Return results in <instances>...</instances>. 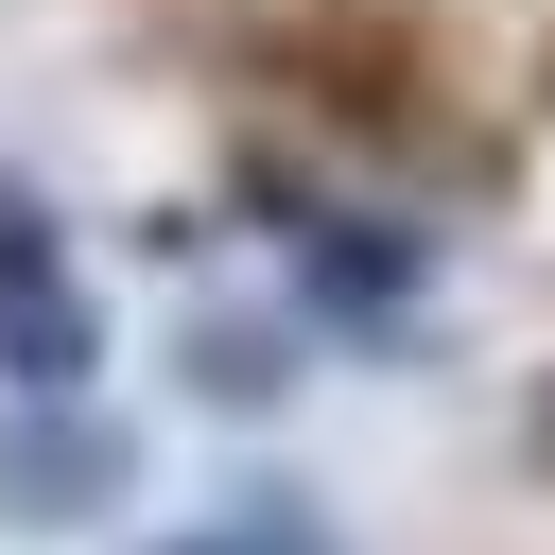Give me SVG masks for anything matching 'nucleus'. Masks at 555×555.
Here are the masks:
<instances>
[{"label": "nucleus", "mask_w": 555, "mask_h": 555, "mask_svg": "<svg viewBox=\"0 0 555 555\" xmlns=\"http://www.w3.org/2000/svg\"><path fill=\"white\" fill-rule=\"evenodd\" d=\"M121 434L87 416V399H17L0 416V520H87V503H121Z\"/></svg>", "instance_id": "f257e3e1"}, {"label": "nucleus", "mask_w": 555, "mask_h": 555, "mask_svg": "<svg viewBox=\"0 0 555 555\" xmlns=\"http://www.w3.org/2000/svg\"><path fill=\"white\" fill-rule=\"evenodd\" d=\"M87 364H104V312H87V278H69V260L0 278V382H17V399H87Z\"/></svg>", "instance_id": "f03ea898"}, {"label": "nucleus", "mask_w": 555, "mask_h": 555, "mask_svg": "<svg viewBox=\"0 0 555 555\" xmlns=\"http://www.w3.org/2000/svg\"><path fill=\"white\" fill-rule=\"evenodd\" d=\"M191 382H208V399H278V330H208Z\"/></svg>", "instance_id": "7ed1b4c3"}, {"label": "nucleus", "mask_w": 555, "mask_h": 555, "mask_svg": "<svg viewBox=\"0 0 555 555\" xmlns=\"http://www.w3.org/2000/svg\"><path fill=\"white\" fill-rule=\"evenodd\" d=\"M173 555H243V538H173Z\"/></svg>", "instance_id": "20e7f679"}]
</instances>
